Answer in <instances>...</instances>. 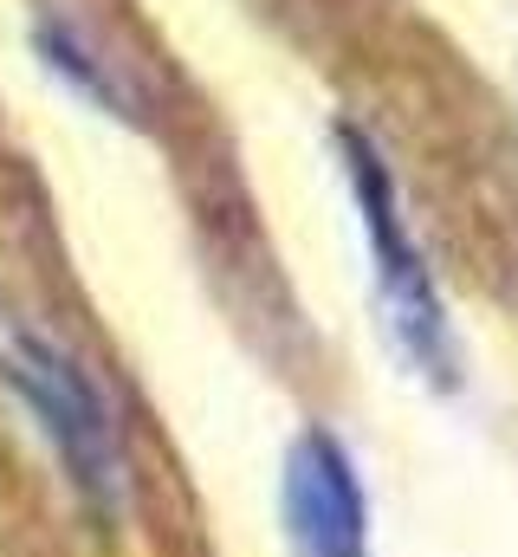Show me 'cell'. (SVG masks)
<instances>
[{"instance_id":"1","label":"cell","mask_w":518,"mask_h":557,"mask_svg":"<svg viewBox=\"0 0 518 557\" xmlns=\"http://www.w3.org/2000/svg\"><path fill=\"white\" fill-rule=\"evenodd\" d=\"M337 156H344V182H350V201H357V221H363V247H370V267H377V298H383L388 337H395V350H402V363L415 376L447 389L460 376V344H454L441 285L428 273L408 221H402V188L388 175L383 149L357 124H337Z\"/></svg>"},{"instance_id":"4","label":"cell","mask_w":518,"mask_h":557,"mask_svg":"<svg viewBox=\"0 0 518 557\" xmlns=\"http://www.w3.org/2000/svg\"><path fill=\"white\" fill-rule=\"evenodd\" d=\"M33 39H39V52H46V65L72 85V91H85L91 104H104L111 117H130V98H124V85L91 59V46L65 26V20H52V13H39V26H33Z\"/></svg>"},{"instance_id":"3","label":"cell","mask_w":518,"mask_h":557,"mask_svg":"<svg viewBox=\"0 0 518 557\" xmlns=\"http://www.w3.org/2000/svg\"><path fill=\"white\" fill-rule=\"evenodd\" d=\"M279 506L298 557H370V493L337 434L305 428L292 441Z\"/></svg>"},{"instance_id":"2","label":"cell","mask_w":518,"mask_h":557,"mask_svg":"<svg viewBox=\"0 0 518 557\" xmlns=\"http://www.w3.org/2000/svg\"><path fill=\"white\" fill-rule=\"evenodd\" d=\"M0 383L20 396V409L39 421V434L52 441V454L65 460V480L78 486V499L91 512H118L124 506V447H118V421L104 409L98 383L78 370L72 350H59L39 324H26L7 298H0Z\"/></svg>"}]
</instances>
